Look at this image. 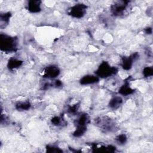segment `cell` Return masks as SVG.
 Returning a JSON list of instances; mask_svg holds the SVG:
<instances>
[{"label": "cell", "instance_id": "1", "mask_svg": "<svg viewBox=\"0 0 153 153\" xmlns=\"http://www.w3.org/2000/svg\"><path fill=\"white\" fill-rule=\"evenodd\" d=\"M17 47V39L14 36L1 33L0 36V48L5 53L16 51Z\"/></svg>", "mask_w": 153, "mask_h": 153}, {"label": "cell", "instance_id": "2", "mask_svg": "<svg viewBox=\"0 0 153 153\" xmlns=\"http://www.w3.org/2000/svg\"><path fill=\"white\" fill-rule=\"evenodd\" d=\"M117 71L116 68L111 66L108 62L104 61L100 64L95 74L99 78H106L115 74Z\"/></svg>", "mask_w": 153, "mask_h": 153}, {"label": "cell", "instance_id": "3", "mask_svg": "<svg viewBox=\"0 0 153 153\" xmlns=\"http://www.w3.org/2000/svg\"><path fill=\"white\" fill-rule=\"evenodd\" d=\"M95 124L105 131H112L116 127L112 119L106 117L97 118L95 120Z\"/></svg>", "mask_w": 153, "mask_h": 153}, {"label": "cell", "instance_id": "4", "mask_svg": "<svg viewBox=\"0 0 153 153\" xmlns=\"http://www.w3.org/2000/svg\"><path fill=\"white\" fill-rule=\"evenodd\" d=\"M87 5L83 4H78L71 7L68 11L69 15L74 18H82L86 13Z\"/></svg>", "mask_w": 153, "mask_h": 153}, {"label": "cell", "instance_id": "5", "mask_svg": "<svg viewBox=\"0 0 153 153\" xmlns=\"http://www.w3.org/2000/svg\"><path fill=\"white\" fill-rule=\"evenodd\" d=\"M129 2V1H126L117 2L111 7L112 13L115 16H121L123 15L128 8Z\"/></svg>", "mask_w": 153, "mask_h": 153}, {"label": "cell", "instance_id": "6", "mask_svg": "<svg viewBox=\"0 0 153 153\" xmlns=\"http://www.w3.org/2000/svg\"><path fill=\"white\" fill-rule=\"evenodd\" d=\"M59 68L55 65H50L46 67L44 71L43 77L47 78H55L60 74Z\"/></svg>", "mask_w": 153, "mask_h": 153}, {"label": "cell", "instance_id": "7", "mask_svg": "<svg viewBox=\"0 0 153 153\" xmlns=\"http://www.w3.org/2000/svg\"><path fill=\"white\" fill-rule=\"evenodd\" d=\"M137 57H138L137 53H134V54H132L130 56L123 57L122 62H121L122 68L124 70L130 69L133 66V62L137 58Z\"/></svg>", "mask_w": 153, "mask_h": 153}, {"label": "cell", "instance_id": "8", "mask_svg": "<svg viewBox=\"0 0 153 153\" xmlns=\"http://www.w3.org/2000/svg\"><path fill=\"white\" fill-rule=\"evenodd\" d=\"M99 81V78L96 75H87L84 76L79 80L81 85L93 84Z\"/></svg>", "mask_w": 153, "mask_h": 153}, {"label": "cell", "instance_id": "9", "mask_svg": "<svg viewBox=\"0 0 153 153\" xmlns=\"http://www.w3.org/2000/svg\"><path fill=\"white\" fill-rule=\"evenodd\" d=\"M40 1H29L27 5V9L32 13H36L41 10Z\"/></svg>", "mask_w": 153, "mask_h": 153}, {"label": "cell", "instance_id": "10", "mask_svg": "<svg viewBox=\"0 0 153 153\" xmlns=\"http://www.w3.org/2000/svg\"><path fill=\"white\" fill-rule=\"evenodd\" d=\"M123 103V99L120 96H115L112 97L109 102V106L112 109H116L118 108Z\"/></svg>", "mask_w": 153, "mask_h": 153}, {"label": "cell", "instance_id": "11", "mask_svg": "<svg viewBox=\"0 0 153 153\" xmlns=\"http://www.w3.org/2000/svg\"><path fill=\"white\" fill-rule=\"evenodd\" d=\"M22 63L23 62L22 60L14 57H12L9 59L7 63V67L9 69L13 70L19 68L22 65Z\"/></svg>", "mask_w": 153, "mask_h": 153}, {"label": "cell", "instance_id": "12", "mask_svg": "<svg viewBox=\"0 0 153 153\" xmlns=\"http://www.w3.org/2000/svg\"><path fill=\"white\" fill-rule=\"evenodd\" d=\"M118 92L121 95H123L124 96H127L132 94L134 92V89H133L128 85V83H126L120 87V88H119Z\"/></svg>", "mask_w": 153, "mask_h": 153}, {"label": "cell", "instance_id": "13", "mask_svg": "<svg viewBox=\"0 0 153 153\" xmlns=\"http://www.w3.org/2000/svg\"><path fill=\"white\" fill-rule=\"evenodd\" d=\"M89 122V117L87 114H82L76 121V126H87Z\"/></svg>", "mask_w": 153, "mask_h": 153}, {"label": "cell", "instance_id": "14", "mask_svg": "<svg viewBox=\"0 0 153 153\" xmlns=\"http://www.w3.org/2000/svg\"><path fill=\"white\" fill-rule=\"evenodd\" d=\"M31 104L28 101L19 102L16 104V109L18 111H27L30 108Z\"/></svg>", "mask_w": 153, "mask_h": 153}, {"label": "cell", "instance_id": "15", "mask_svg": "<svg viewBox=\"0 0 153 153\" xmlns=\"http://www.w3.org/2000/svg\"><path fill=\"white\" fill-rule=\"evenodd\" d=\"M11 16V14L10 12L1 13L0 15V20H1V27L2 26V25H5V26L8 25L10 21V19Z\"/></svg>", "mask_w": 153, "mask_h": 153}, {"label": "cell", "instance_id": "16", "mask_svg": "<svg viewBox=\"0 0 153 153\" xmlns=\"http://www.w3.org/2000/svg\"><path fill=\"white\" fill-rule=\"evenodd\" d=\"M87 131V126H76V129L73 133V135L75 137H78L82 136Z\"/></svg>", "mask_w": 153, "mask_h": 153}, {"label": "cell", "instance_id": "17", "mask_svg": "<svg viewBox=\"0 0 153 153\" xmlns=\"http://www.w3.org/2000/svg\"><path fill=\"white\" fill-rule=\"evenodd\" d=\"M51 122L53 125L56 126H60L63 125L62 124H63L64 121H63V119L62 118L60 117L55 116L51 118Z\"/></svg>", "mask_w": 153, "mask_h": 153}, {"label": "cell", "instance_id": "18", "mask_svg": "<svg viewBox=\"0 0 153 153\" xmlns=\"http://www.w3.org/2000/svg\"><path fill=\"white\" fill-rule=\"evenodd\" d=\"M115 140L117 141V142L120 144V145H124L126 143L127 140V137L126 136V134H120L119 135H118L116 138Z\"/></svg>", "mask_w": 153, "mask_h": 153}, {"label": "cell", "instance_id": "19", "mask_svg": "<svg viewBox=\"0 0 153 153\" xmlns=\"http://www.w3.org/2000/svg\"><path fill=\"white\" fill-rule=\"evenodd\" d=\"M143 75L145 77L151 76L153 75V69L151 67H145L143 70Z\"/></svg>", "mask_w": 153, "mask_h": 153}, {"label": "cell", "instance_id": "20", "mask_svg": "<svg viewBox=\"0 0 153 153\" xmlns=\"http://www.w3.org/2000/svg\"><path fill=\"white\" fill-rule=\"evenodd\" d=\"M46 150H47V152H61L63 151L62 149H60L57 146H50V145L47 146Z\"/></svg>", "mask_w": 153, "mask_h": 153}, {"label": "cell", "instance_id": "21", "mask_svg": "<svg viewBox=\"0 0 153 153\" xmlns=\"http://www.w3.org/2000/svg\"><path fill=\"white\" fill-rule=\"evenodd\" d=\"M78 109V105L76 104H75V105L69 107L68 111L69 113H70L71 114H74L77 112Z\"/></svg>", "mask_w": 153, "mask_h": 153}, {"label": "cell", "instance_id": "22", "mask_svg": "<svg viewBox=\"0 0 153 153\" xmlns=\"http://www.w3.org/2000/svg\"><path fill=\"white\" fill-rule=\"evenodd\" d=\"M54 85L59 87H61L62 85V82L60 80H56L54 82Z\"/></svg>", "mask_w": 153, "mask_h": 153}, {"label": "cell", "instance_id": "23", "mask_svg": "<svg viewBox=\"0 0 153 153\" xmlns=\"http://www.w3.org/2000/svg\"><path fill=\"white\" fill-rule=\"evenodd\" d=\"M145 33L146 34H151L152 33V29L151 27H147L145 29Z\"/></svg>", "mask_w": 153, "mask_h": 153}]
</instances>
